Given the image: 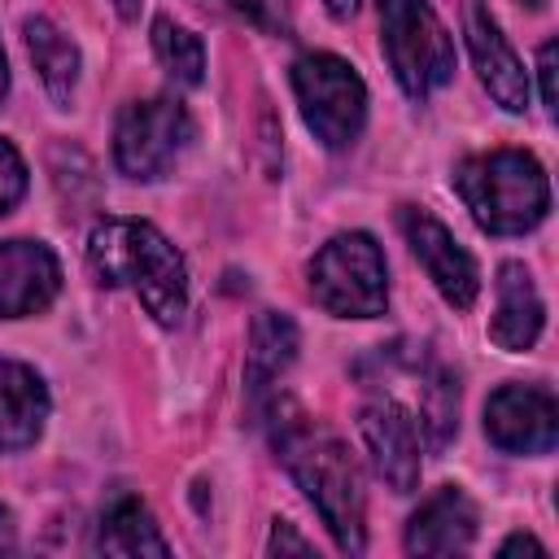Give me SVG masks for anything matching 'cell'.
Returning <instances> with one entry per match:
<instances>
[{
  "label": "cell",
  "mask_w": 559,
  "mask_h": 559,
  "mask_svg": "<svg viewBox=\"0 0 559 559\" xmlns=\"http://www.w3.org/2000/svg\"><path fill=\"white\" fill-rule=\"evenodd\" d=\"M275 450L288 476L310 498V507L323 515L336 546L345 555H358L367 546V502H362V480H358V463L349 445L328 424L293 411L275 428Z\"/></svg>",
  "instance_id": "obj_1"
},
{
  "label": "cell",
  "mask_w": 559,
  "mask_h": 559,
  "mask_svg": "<svg viewBox=\"0 0 559 559\" xmlns=\"http://www.w3.org/2000/svg\"><path fill=\"white\" fill-rule=\"evenodd\" d=\"M87 262L105 288H131L162 328L179 323L188 306V266L153 223L100 218L87 236Z\"/></svg>",
  "instance_id": "obj_2"
},
{
  "label": "cell",
  "mask_w": 559,
  "mask_h": 559,
  "mask_svg": "<svg viewBox=\"0 0 559 559\" xmlns=\"http://www.w3.org/2000/svg\"><path fill=\"white\" fill-rule=\"evenodd\" d=\"M454 188L489 236H524L550 210V179L524 148L476 153L454 170Z\"/></svg>",
  "instance_id": "obj_3"
},
{
  "label": "cell",
  "mask_w": 559,
  "mask_h": 559,
  "mask_svg": "<svg viewBox=\"0 0 559 559\" xmlns=\"http://www.w3.org/2000/svg\"><path fill=\"white\" fill-rule=\"evenodd\" d=\"M380 44L397 87L411 100L432 96L454 79V39L428 0H376Z\"/></svg>",
  "instance_id": "obj_4"
},
{
  "label": "cell",
  "mask_w": 559,
  "mask_h": 559,
  "mask_svg": "<svg viewBox=\"0 0 559 559\" xmlns=\"http://www.w3.org/2000/svg\"><path fill=\"white\" fill-rule=\"evenodd\" d=\"M310 297L336 319H376L389 306L384 253L367 231H341L310 258Z\"/></svg>",
  "instance_id": "obj_5"
},
{
  "label": "cell",
  "mask_w": 559,
  "mask_h": 559,
  "mask_svg": "<svg viewBox=\"0 0 559 559\" xmlns=\"http://www.w3.org/2000/svg\"><path fill=\"white\" fill-rule=\"evenodd\" d=\"M293 92L323 148H349L367 122V83L345 57L306 52L293 61Z\"/></svg>",
  "instance_id": "obj_6"
},
{
  "label": "cell",
  "mask_w": 559,
  "mask_h": 559,
  "mask_svg": "<svg viewBox=\"0 0 559 559\" xmlns=\"http://www.w3.org/2000/svg\"><path fill=\"white\" fill-rule=\"evenodd\" d=\"M192 140V114L175 96H144L122 105L114 122V162L127 179H162Z\"/></svg>",
  "instance_id": "obj_7"
},
{
  "label": "cell",
  "mask_w": 559,
  "mask_h": 559,
  "mask_svg": "<svg viewBox=\"0 0 559 559\" xmlns=\"http://www.w3.org/2000/svg\"><path fill=\"white\" fill-rule=\"evenodd\" d=\"M485 437L507 454H550L559 441V406L542 384H502L485 402Z\"/></svg>",
  "instance_id": "obj_8"
},
{
  "label": "cell",
  "mask_w": 559,
  "mask_h": 559,
  "mask_svg": "<svg viewBox=\"0 0 559 559\" xmlns=\"http://www.w3.org/2000/svg\"><path fill=\"white\" fill-rule=\"evenodd\" d=\"M402 223V236L415 253V262L424 266V275L432 280V288L454 306V310H467L480 293V271L472 262V253L450 236V227L441 218H432L428 210L419 205H402L397 214Z\"/></svg>",
  "instance_id": "obj_9"
},
{
  "label": "cell",
  "mask_w": 559,
  "mask_h": 559,
  "mask_svg": "<svg viewBox=\"0 0 559 559\" xmlns=\"http://www.w3.org/2000/svg\"><path fill=\"white\" fill-rule=\"evenodd\" d=\"M358 432L362 445L371 454L376 476L393 489V493H411L419 485V428L415 415L397 402V397H376L358 411Z\"/></svg>",
  "instance_id": "obj_10"
},
{
  "label": "cell",
  "mask_w": 559,
  "mask_h": 559,
  "mask_svg": "<svg viewBox=\"0 0 559 559\" xmlns=\"http://www.w3.org/2000/svg\"><path fill=\"white\" fill-rule=\"evenodd\" d=\"M463 35H467L472 66H476L485 92L493 96V105H502L507 114H524L528 109V70H524V61L515 57V48L507 44L502 26L493 22V13L480 0H467Z\"/></svg>",
  "instance_id": "obj_11"
},
{
  "label": "cell",
  "mask_w": 559,
  "mask_h": 559,
  "mask_svg": "<svg viewBox=\"0 0 559 559\" xmlns=\"http://www.w3.org/2000/svg\"><path fill=\"white\" fill-rule=\"evenodd\" d=\"M61 293V262L44 240H0V319H26Z\"/></svg>",
  "instance_id": "obj_12"
},
{
  "label": "cell",
  "mask_w": 559,
  "mask_h": 559,
  "mask_svg": "<svg viewBox=\"0 0 559 559\" xmlns=\"http://www.w3.org/2000/svg\"><path fill=\"white\" fill-rule=\"evenodd\" d=\"M476 502L459 485H441L419 502V511L406 524V550L411 555H463L476 542Z\"/></svg>",
  "instance_id": "obj_13"
},
{
  "label": "cell",
  "mask_w": 559,
  "mask_h": 559,
  "mask_svg": "<svg viewBox=\"0 0 559 559\" xmlns=\"http://www.w3.org/2000/svg\"><path fill=\"white\" fill-rule=\"evenodd\" d=\"M542 323H546V306L537 297V284H533L528 266L524 262H502L498 266V306H493V319H489L493 345L511 349V354H524V349L537 345Z\"/></svg>",
  "instance_id": "obj_14"
},
{
  "label": "cell",
  "mask_w": 559,
  "mask_h": 559,
  "mask_svg": "<svg viewBox=\"0 0 559 559\" xmlns=\"http://www.w3.org/2000/svg\"><path fill=\"white\" fill-rule=\"evenodd\" d=\"M48 424V389L35 367L0 358V450H26Z\"/></svg>",
  "instance_id": "obj_15"
},
{
  "label": "cell",
  "mask_w": 559,
  "mask_h": 559,
  "mask_svg": "<svg viewBox=\"0 0 559 559\" xmlns=\"http://www.w3.org/2000/svg\"><path fill=\"white\" fill-rule=\"evenodd\" d=\"M96 550L100 555H127V559L131 555H157V559L170 555V546H166L153 511L135 493H127V489H118L105 502L100 524H96Z\"/></svg>",
  "instance_id": "obj_16"
},
{
  "label": "cell",
  "mask_w": 559,
  "mask_h": 559,
  "mask_svg": "<svg viewBox=\"0 0 559 559\" xmlns=\"http://www.w3.org/2000/svg\"><path fill=\"white\" fill-rule=\"evenodd\" d=\"M22 39H26V52H31V66H35L44 92L66 109L74 100V87H79V48H74V39L61 26H52L48 17H26Z\"/></svg>",
  "instance_id": "obj_17"
},
{
  "label": "cell",
  "mask_w": 559,
  "mask_h": 559,
  "mask_svg": "<svg viewBox=\"0 0 559 559\" xmlns=\"http://www.w3.org/2000/svg\"><path fill=\"white\" fill-rule=\"evenodd\" d=\"M297 345H301V336H297V323L288 314L262 310L253 319V328H249V354H245V384H249L253 397L266 393L293 367Z\"/></svg>",
  "instance_id": "obj_18"
},
{
  "label": "cell",
  "mask_w": 559,
  "mask_h": 559,
  "mask_svg": "<svg viewBox=\"0 0 559 559\" xmlns=\"http://www.w3.org/2000/svg\"><path fill=\"white\" fill-rule=\"evenodd\" d=\"M153 52L179 87H197L205 79V44L175 17H153Z\"/></svg>",
  "instance_id": "obj_19"
},
{
  "label": "cell",
  "mask_w": 559,
  "mask_h": 559,
  "mask_svg": "<svg viewBox=\"0 0 559 559\" xmlns=\"http://www.w3.org/2000/svg\"><path fill=\"white\" fill-rule=\"evenodd\" d=\"M231 13H240L245 22H253L266 35H288L293 17H288V0H223Z\"/></svg>",
  "instance_id": "obj_20"
},
{
  "label": "cell",
  "mask_w": 559,
  "mask_h": 559,
  "mask_svg": "<svg viewBox=\"0 0 559 559\" xmlns=\"http://www.w3.org/2000/svg\"><path fill=\"white\" fill-rule=\"evenodd\" d=\"M26 197V162L22 153L0 135V218Z\"/></svg>",
  "instance_id": "obj_21"
},
{
  "label": "cell",
  "mask_w": 559,
  "mask_h": 559,
  "mask_svg": "<svg viewBox=\"0 0 559 559\" xmlns=\"http://www.w3.org/2000/svg\"><path fill=\"white\" fill-rule=\"evenodd\" d=\"M537 74H542V105L555 114V109H559V92H555V39L542 44V52H537Z\"/></svg>",
  "instance_id": "obj_22"
},
{
  "label": "cell",
  "mask_w": 559,
  "mask_h": 559,
  "mask_svg": "<svg viewBox=\"0 0 559 559\" xmlns=\"http://www.w3.org/2000/svg\"><path fill=\"white\" fill-rule=\"evenodd\" d=\"M266 555H314V546H310L306 537H297L293 524H280V520H275L271 542H266Z\"/></svg>",
  "instance_id": "obj_23"
},
{
  "label": "cell",
  "mask_w": 559,
  "mask_h": 559,
  "mask_svg": "<svg viewBox=\"0 0 559 559\" xmlns=\"http://www.w3.org/2000/svg\"><path fill=\"white\" fill-rule=\"evenodd\" d=\"M520 550H528V555H542V559H546V546H542L537 537H528V533H511V537L498 546V555H502V559H511V555H520Z\"/></svg>",
  "instance_id": "obj_24"
},
{
  "label": "cell",
  "mask_w": 559,
  "mask_h": 559,
  "mask_svg": "<svg viewBox=\"0 0 559 559\" xmlns=\"http://www.w3.org/2000/svg\"><path fill=\"white\" fill-rule=\"evenodd\" d=\"M323 4H328V13H332L336 22H345V17L358 13V0H323Z\"/></svg>",
  "instance_id": "obj_25"
},
{
  "label": "cell",
  "mask_w": 559,
  "mask_h": 559,
  "mask_svg": "<svg viewBox=\"0 0 559 559\" xmlns=\"http://www.w3.org/2000/svg\"><path fill=\"white\" fill-rule=\"evenodd\" d=\"M13 550V520H9V511L0 507V555H9Z\"/></svg>",
  "instance_id": "obj_26"
},
{
  "label": "cell",
  "mask_w": 559,
  "mask_h": 559,
  "mask_svg": "<svg viewBox=\"0 0 559 559\" xmlns=\"http://www.w3.org/2000/svg\"><path fill=\"white\" fill-rule=\"evenodd\" d=\"M114 9H118L122 17H135V13H140V0H114Z\"/></svg>",
  "instance_id": "obj_27"
},
{
  "label": "cell",
  "mask_w": 559,
  "mask_h": 559,
  "mask_svg": "<svg viewBox=\"0 0 559 559\" xmlns=\"http://www.w3.org/2000/svg\"><path fill=\"white\" fill-rule=\"evenodd\" d=\"M4 92H9V66H4V48H0V100H4Z\"/></svg>",
  "instance_id": "obj_28"
},
{
  "label": "cell",
  "mask_w": 559,
  "mask_h": 559,
  "mask_svg": "<svg viewBox=\"0 0 559 559\" xmlns=\"http://www.w3.org/2000/svg\"><path fill=\"white\" fill-rule=\"evenodd\" d=\"M520 4H528V9H542V4H546V0H520Z\"/></svg>",
  "instance_id": "obj_29"
}]
</instances>
